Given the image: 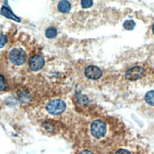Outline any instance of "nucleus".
Masks as SVG:
<instances>
[{
  "label": "nucleus",
  "instance_id": "obj_1",
  "mask_svg": "<svg viewBox=\"0 0 154 154\" xmlns=\"http://www.w3.org/2000/svg\"><path fill=\"white\" fill-rule=\"evenodd\" d=\"M26 59H28L26 53L21 48H13L9 53V61L15 66L23 65L26 62Z\"/></svg>",
  "mask_w": 154,
  "mask_h": 154
},
{
  "label": "nucleus",
  "instance_id": "obj_2",
  "mask_svg": "<svg viewBox=\"0 0 154 154\" xmlns=\"http://www.w3.org/2000/svg\"><path fill=\"white\" fill-rule=\"evenodd\" d=\"M66 109V104L62 99H53L46 105V111H48L50 115L53 116H59L63 113Z\"/></svg>",
  "mask_w": 154,
  "mask_h": 154
},
{
  "label": "nucleus",
  "instance_id": "obj_3",
  "mask_svg": "<svg viewBox=\"0 0 154 154\" xmlns=\"http://www.w3.org/2000/svg\"><path fill=\"white\" fill-rule=\"evenodd\" d=\"M91 133L92 135L97 138V139H100L102 138L107 131V125L104 121L102 120H95L92 125H91Z\"/></svg>",
  "mask_w": 154,
  "mask_h": 154
},
{
  "label": "nucleus",
  "instance_id": "obj_4",
  "mask_svg": "<svg viewBox=\"0 0 154 154\" xmlns=\"http://www.w3.org/2000/svg\"><path fill=\"white\" fill-rule=\"evenodd\" d=\"M146 75V69L143 66H134V67L130 68L126 72L125 78L129 80H137L141 78H144Z\"/></svg>",
  "mask_w": 154,
  "mask_h": 154
},
{
  "label": "nucleus",
  "instance_id": "obj_5",
  "mask_svg": "<svg viewBox=\"0 0 154 154\" xmlns=\"http://www.w3.org/2000/svg\"><path fill=\"white\" fill-rule=\"evenodd\" d=\"M102 70L96 65H89L87 66L84 70V76L92 80H97L99 79L102 77Z\"/></svg>",
  "mask_w": 154,
  "mask_h": 154
},
{
  "label": "nucleus",
  "instance_id": "obj_6",
  "mask_svg": "<svg viewBox=\"0 0 154 154\" xmlns=\"http://www.w3.org/2000/svg\"><path fill=\"white\" fill-rule=\"evenodd\" d=\"M45 65L44 57L41 55H33L29 60V67L32 71H39L41 70Z\"/></svg>",
  "mask_w": 154,
  "mask_h": 154
},
{
  "label": "nucleus",
  "instance_id": "obj_7",
  "mask_svg": "<svg viewBox=\"0 0 154 154\" xmlns=\"http://www.w3.org/2000/svg\"><path fill=\"white\" fill-rule=\"evenodd\" d=\"M0 14L3 15L4 17L9 18V19L14 20V21H16V22L21 21V19H20L18 16H16L14 13L11 11V10L8 8V7H2L1 10H0Z\"/></svg>",
  "mask_w": 154,
  "mask_h": 154
},
{
  "label": "nucleus",
  "instance_id": "obj_8",
  "mask_svg": "<svg viewBox=\"0 0 154 154\" xmlns=\"http://www.w3.org/2000/svg\"><path fill=\"white\" fill-rule=\"evenodd\" d=\"M57 9L62 13H67L71 10V3L68 0H61L57 6Z\"/></svg>",
  "mask_w": 154,
  "mask_h": 154
},
{
  "label": "nucleus",
  "instance_id": "obj_9",
  "mask_svg": "<svg viewBox=\"0 0 154 154\" xmlns=\"http://www.w3.org/2000/svg\"><path fill=\"white\" fill-rule=\"evenodd\" d=\"M58 34L57 32V29L55 28H53V26H50L48 29L45 30V37L48 39H54Z\"/></svg>",
  "mask_w": 154,
  "mask_h": 154
},
{
  "label": "nucleus",
  "instance_id": "obj_10",
  "mask_svg": "<svg viewBox=\"0 0 154 154\" xmlns=\"http://www.w3.org/2000/svg\"><path fill=\"white\" fill-rule=\"evenodd\" d=\"M145 100L146 102L150 106H154V90L149 91L146 94L145 96Z\"/></svg>",
  "mask_w": 154,
  "mask_h": 154
},
{
  "label": "nucleus",
  "instance_id": "obj_11",
  "mask_svg": "<svg viewBox=\"0 0 154 154\" xmlns=\"http://www.w3.org/2000/svg\"><path fill=\"white\" fill-rule=\"evenodd\" d=\"M124 29L127 30H132L135 28V22L133 20H127V21L124 22Z\"/></svg>",
  "mask_w": 154,
  "mask_h": 154
},
{
  "label": "nucleus",
  "instance_id": "obj_12",
  "mask_svg": "<svg viewBox=\"0 0 154 154\" xmlns=\"http://www.w3.org/2000/svg\"><path fill=\"white\" fill-rule=\"evenodd\" d=\"M8 89V83H7L5 78L0 75V91H6Z\"/></svg>",
  "mask_w": 154,
  "mask_h": 154
},
{
  "label": "nucleus",
  "instance_id": "obj_13",
  "mask_svg": "<svg viewBox=\"0 0 154 154\" xmlns=\"http://www.w3.org/2000/svg\"><path fill=\"white\" fill-rule=\"evenodd\" d=\"M80 4L83 9H88L91 8L94 4V0H80Z\"/></svg>",
  "mask_w": 154,
  "mask_h": 154
},
{
  "label": "nucleus",
  "instance_id": "obj_14",
  "mask_svg": "<svg viewBox=\"0 0 154 154\" xmlns=\"http://www.w3.org/2000/svg\"><path fill=\"white\" fill-rule=\"evenodd\" d=\"M7 43H8V38H7V36L0 33V48H4Z\"/></svg>",
  "mask_w": 154,
  "mask_h": 154
},
{
  "label": "nucleus",
  "instance_id": "obj_15",
  "mask_svg": "<svg viewBox=\"0 0 154 154\" xmlns=\"http://www.w3.org/2000/svg\"><path fill=\"white\" fill-rule=\"evenodd\" d=\"M116 154H131L128 150H126V149H119L116 151Z\"/></svg>",
  "mask_w": 154,
  "mask_h": 154
},
{
  "label": "nucleus",
  "instance_id": "obj_16",
  "mask_svg": "<svg viewBox=\"0 0 154 154\" xmlns=\"http://www.w3.org/2000/svg\"><path fill=\"white\" fill-rule=\"evenodd\" d=\"M80 154H94V153L92 151H90V150H83Z\"/></svg>",
  "mask_w": 154,
  "mask_h": 154
},
{
  "label": "nucleus",
  "instance_id": "obj_17",
  "mask_svg": "<svg viewBox=\"0 0 154 154\" xmlns=\"http://www.w3.org/2000/svg\"><path fill=\"white\" fill-rule=\"evenodd\" d=\"M152 33L154 34V23H153V25H152Z\"/></svg>",
  "mask_w": 154,
  "mask_h": 154
}]
</instances>
